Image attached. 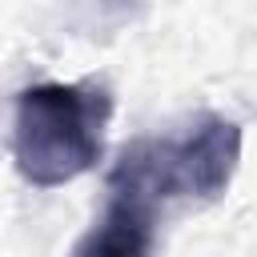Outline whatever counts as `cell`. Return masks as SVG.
Returning a JSON list of instances; mask_svg holds the SVG:
<instances>
[{
	"instance_id": "cell-3",
	"label": "cell",
	"mask_w": 257,
	"mask_h": 257,
	"mask_svg": "<svg viewBox=\"0 0 257 257\" xmlns=\"http://www.w3.org/2000/svg\"><path fill=\"white\" fill-rule=\"evenodd\" d=\"M153 245H157V205L108 189L100 221L84 233L72 257H153Z\"/></svg>"
},
{
	"instance_id": "cell-1",
	"label": "cell",
	"mask_w": 257,
	"mask_h": 257,
	"mask_svg": "<svg viewBox=\"0 0 257 257\" xmlns=\"http://www.w3.org/2000/svg\"><path fill=\"white\" fill-rule=\"evenodd\" d=\"M112 92L100 80H40L16 92L12 161L36 189H60L84 177L104 153Z\"/></svg>"
},
{
	"instance_id": "cell-2",
	"label": "cell",
	"mask_w": 257,
	"mask_h": 257,
	"mask_svg": "<svg viewBox=\"0 0 257 257\" xmlns=\"http://www.w3.org/2000/svg\"><path fill=\"white\" fill-rule=\"evenodd\" d=\"M241 165V124L221 112H201L177 133L128 141L112 169L108 189L165 201H217Z\"/></svg>"
}]
</instances>
